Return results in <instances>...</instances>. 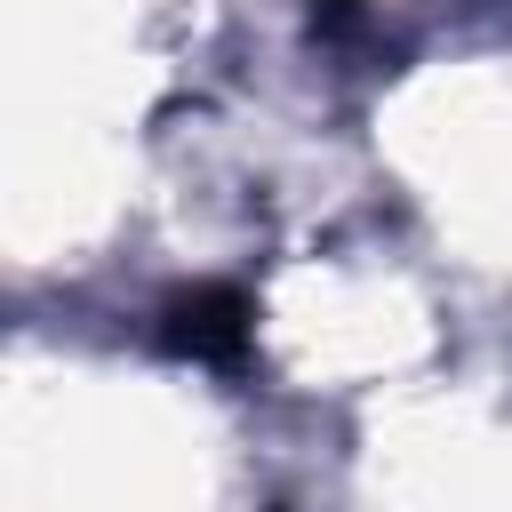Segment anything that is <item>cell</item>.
<instances>
[{
	"mask_svg": "<svg viewBox=\"0 0 512 512\" xmlns=\"http://www.w3.org/2000/svg\"><path fill=\"white\" fill-rule=\"evenodd\" d=\"M152 336H160V352H176V360L240 368V360H248V344H256V296H248V288H232V280L176 288V296L152 312Z\"/></svg>",
	"mask_w": 512,
	"mask_h": 512,
	"instance_id": "6da1fadb",
	"label": "cell"
}]
</instances>
